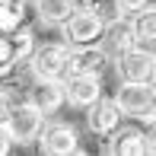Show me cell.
<instances>
[{
	"mask_svg": "<svg viewBox=\"0 0 156 156\" xmlns=\"http://www.w3.org/2000/svg\"><path fill=\"white\" fill-rule=\"evenodd\" d=\"M102 32H105V23L96 16L93 10H86V6H76V10L61 23V38H64V45H67V48L99 45Z\"/></svg>",
	"mask_w": 156,
	"mask_h": 156,
	"instance_id": "6da1fadb",
	"label": "cell"
},
{
	"mask_svg": "<svg viewBox=\"0 0 156 156\" xmlns=\"http://www.w3.org/2000/svg\"><path fill=\"white\" fill-rule=\"evenodd\" d=\"M41 127H45V115L35 108L29 99H26V102H16V105L10 108L6 131H10L13 144H19V147L35 144V140H38V134H41Z\"/></svg>",
	"mask_w": 156,
	"mask_h": 156,
	"instance_id": "7a4b0ae2",
	"label": "cell"
},
{
	"mask_svg": "<svg viewBox=\"0 0 156 156\" xmlns=\"http://www.w3.org/2000/svg\"><path fill=\"white\" fill-rule=\"evenodd\" d=\"M67 45H35L29 70L35 80H64L67 76Z\"/></svg>",
	"mask_w": 156,
	"mask_h": 156,
	"instance_id": "3957f363",
	"label": "cell"
},
{
	"mask_svg": "<svg viewBox=\"0 0 156 156\" xmlns=\"http://www.w3.org/2000/svg\"><path fill=\"white\" fill-rule=\"evenodd\" d=\"M35 144L45 156H70V153H80V134L67 121H51L41 127Z\"/></svg>",
	"mask_w": 156,
	"mask_h": 156,
	"instance_id": "277c9868",
	"label": "cell"
},
{
	"mask_svg": "<svg viewBox=\"0 0 156 156\" xmlns=\"http://www.w3.org/2000/svg\"><path fill=\"white\" fill-rule=\"evenodd\" d=\"M118 80L127 83H153V51L144 45H134L131 51H124L121 58H115Z\"/></svg>",
	"mask_w": 156,
	"mask_h": 156,
	"instance_id": "5b68a950",
	"label": "cell"
},
{
	"mask_svg": "<svg viewBox=\"0 0 156 156\" xmlns=\"http://www.w3.org/2000/svg\"><path fill=\"white\" fill-rule=\"evenodd\" d=\"M105 67H108V54L99 45H80L67 51V76H102Z\"/></svg>",
	"mask_w": 156,
	"mask_h": 156,
	"instance_id": "8992f818",
	"label": "cell"
},
{
	"mask_svg": "<svg viewBox=\"0 0 156 156\" xmlns=\"http://www.w3.org/2000/svg\"><path fill=\"white\" fill-rule=\"evenodd\" d=\"M134 45H137V38H134L131 19L121 16V19H112V23H105V32H102V38H99V48L108 54V61L121 58V54L131 51Z\"/></svg>",
	"mask_w": 156,
	"mask_h": 156,
	"instance_id": "52a82bcc",
	"label": "cell"
},
{
	"mask_svg": "<svg viewBox=\"0 0 156 156\" xmlns=\"http://www.w3.org/2000/svg\"><path fill=\"white\" fill-rule=\"evenodd\" d=\"M118 124H121V108H118L115 99L99 96L96 102L86 108V127L96 134V137H108Z\"/></svg>",
	"mask_w": 156,
	"mask_h": 156,
	"instance_id": "ba28073f",
	"label": "cell"
},
{
	"mask_svg": "<svg viewBox=\"0 0 156 156\" xmlns=\"http://www.w3.org/2000/svg\"><path fill=\"white\" fill-rule=\"evenodd\" d=\"M153 96V83H127L121 80V86L115 89V102L121 108V115H134V118H144L147 115V105H150Z\"/></svg>",
	"mask_w": 156,
	"mask_h": 156,
	"instance_id": "9c48e42d",
	"label": "cell"
},
{
	"mask_svg": "<svg viewBox=\"0 0 156 156\" xmlns=\"http://www.w3.org/2000/svg\"><path fill=\"white\" fill-rule=\"evenodd\" d=\"M29 102L41 115H54V112L64 108L67 102V93H64V80H35V86L29 89Z\"/></svg>",
	"mask_w": 156,
	"mask_h": 156,
	"instance_id": "30bf717a",
	"label": "cell"
},
{
	"mask_svg": "<svg viewBox=\"0 0 156 156\" xmlns=\"http://www.w3.org/2000/svg\"><path fill=\"white\" fill-rule=\"evenodd\" d=\"M64 93H67V102L73 108H89L99 96H102V80L99 76H64Z\"/></svg>",
	"mask_w": 156,
	"mask_h": 156,
	"instance_id": "8fae6325",
	"label": "cell"
},
{
	"mask_svg": "<svg viewBox=\"0 0 156 156\" xmlns=\"http://www.w3.org/2000/svg\"><path fill=\"white\" fill-rule=\"evenodd\" d=\"M105 153H112V156H144V153H147L144 131H137V127H121V124H118L115 131L108 134Z\"/></svg>",
	"mask_w": 156,
	"mask_h": 156,
	"instance_id": "7c38bea8",
	"label": "cell"
},
{
	"mask_svg": "<svg viewBox=\"0 0 156 156\" xmlns=\"http://www.w3.org/2000/svg\"><path fill=\"white\" fill-rule=\"evenodd\" d=\"M131 29H134L137 45H144V48H156V3H147V6H140V10L134 13Z\"/></svg>",
	"mask_w": 156,
	"mask_h": 156,
	"instance_id": "4fadbf2b",
	"label": "cell"
},
{
	"mask_svg": "<svg viewBox=\"0 0 156 156\" xmlns=\"http://www.w3.org/2000/svg\"><path fill=\"white\" fill-rule=\"evenodd\" d=\"M73 10H76V0H35V13L48 26H61Z\"/></svg>",
	"mask_w": 156,
	"mask_h": 156,
	"instance_id": "5bb4252c",
	"label": "cell"
},
{
	"mask_svg": "<svg viewBox=\"0 0 156 156\" xmlns=\"http://www.w3.org/2000/svg\"><path fill=\"white\" fill-rule=\"evenodd\" d=\"M10 38H13V51H16V64H19V67H23V64H29L32 51H35V35L23 26V29L10 32Z\"/></svg>",
	"mask_w": 156,
	"mask_h": 156,
	"instance_id": "9a60e30c",
	"label": "cell"
},
{
	"mask_svg": "<svg viewBox=\"0 0 156 156\" xmlns=\"http://www.w3.org/2000/svg\"><path fill=\"white\" fill-rule=\"evenodd\" d=\"M23 23H26V3L23 0H16V3H10L6 10H0V32H16V29H23Z\"/></svg>",
	"mask_w": 156,
	"mask_h": 156,
	"instance_id": "2e32d148",
	"label": "cell"
},
{
	"mask_svg": "<svg viewBox=\"0 0 156 156\" xmlns=\"http://www.w3.org/2000/svg\"><path fill=\"white\" fill-rule=\"evenodd\" d=\"M86 10H93L102 23H112V19H121L124 10H121V0H86Z\"/></svg>",
	"mask_w": 156,
	"mask_h": 156,
	"instance_id": "e0dca14e",
	"label": "cell"
},
{
	"mask_svg": "<svg viewBox=\"0 0 156 156\" xmlns=\"http://www.w3.org/2000/svg\"><path fill=\"white\" fill-rule=\"evenodd\" d=\"M16 51H13V38L6 32H0V80H6V76L16 70Z\"/></svg>",
	"mask_w": 156,
	"mask_h": 156,
	"instance_id": "ac0fdd59",
	"label": "cell"
},
{
	"mask_svg": "<svg viewBox=\"0 0 156 156\" xmlns=\"http://www.w3.org/2000/svg\"><path fill=\"white\" fill-rule=\"evenodd\" d=\"M144 140H147V153H156V118H147Z\"/></svg>",
	"mask_w": 156,
	"mask_h": 156,
	"instance_id": "d6986e66",
	"label": "cell"
},
{
	"mask_svg": "<svg viewBox=\"0 0 156 156\" xmlns=\"http://www.w3.org/2000/svg\"><path fill=\"white\" fill-rule=\"evenodd\" d=\"M13 147H16V144H13L10 131H6V124H0V156H6V153L13 150Z\"/></svg>",
	"mask_w": 156,
	"mask_h": 156,
	"instance_id": "ffe728a7",
	"label": "cell"
},
{
	"mask_svg": "<svg viewBox=\"0 0 156 156\" xmlns=\"http://www.w3.org/2000/svg\"><path fill=\"white\" fill-rule=\"evenodd\" d=\"M10 108H13V102H10V96L0 89V124H6V118H10Z\"/></svg>",
	"mask_w": 156,
	"mask_h": 156,
	"instance_id": "44dd1931",
	"label": "cell"
},
{
	"mask_svg": "<svg viewBox=\"0 0 156 156\" xmlns=\"http://www.w3.org/2000/svg\"><path fill=\"white\" fill-rule=\"evenodd\" d=\"M147 3H153V0H121V10L124 13H137L140 6H147Z\"/></svg>",
	"mask_w": 156,
	"mask_h": 156,
	"instance_id": "7402d4cb",
	"label": "cell"
},
{
	"mask_svg": "<svg viewBox=\"0 0 156 156\" xmlns=\"http://www.w3.org/2000/svg\"><path fill=\"white\" fill-rule=\"evenodd\" d=\"M144 118H156V86H153V96H150V105H147V115Z\"/></svg>",
	"mask_w": 156,
	"mask_h": 156,
	"instance_id": "603a6c76",
	"label": "cell"
},
{
	"mask_svg": "<svg viewBox=\"0 0 156 156\" xmlns=\"http://www.w3.org/2000/svg\"><path fill=\"white\" fill-rule=\"evenodd\" d=\"M10 3H16V0H0V10H6Z\"/></svg>",
	"mask_w": 156,
	"mask_h": 156,
	"instance_id": "cb8c5ba5",
	"label": "cell"
},
{
	"mask_svg": "<svg viewBox=\"0 0 156 156\" xmlns=\"http://www.w3.org/2000/svg\"><path fill=\"white\" fill-rule=\"evenodd\" d=\"M153 83H156V51H153Z\"/></svg>",
	"mask_w": 156,
	"mask_h": 156,
	"instance_id": "d4e9b609",
	"label": "cell"
}]
</instances>
